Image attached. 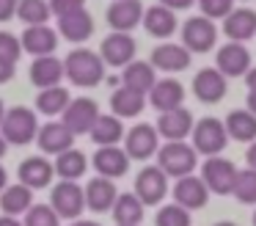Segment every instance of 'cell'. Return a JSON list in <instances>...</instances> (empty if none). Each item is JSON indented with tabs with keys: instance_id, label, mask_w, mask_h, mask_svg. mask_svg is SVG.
<instances>
[{
	"instance_id": "cell-1",
	"label": "cell",
	"mask_w": 256,
	"mask_h": 226,
	"mask_svg": "<svg viewBox=\"0 0 256 226\" xmlns=\"http://www.w3.org/2000/svg\"><path fill=\"white\" fill-rule=\"evenodd\" d=\"M64 72H66V77L74 83V86L94 88V86H100V83L105 80V61H102V55L91 53V50L78 47V50H72V53L66 55Z\"/></svg>"
},
{
	"instance_id": "cell-2",
	"label": "cell",
	"mask_w": 256,
	"mask_h": 226,
	"mask_svg": "<svg viewBox=\"0 0 256 226\" xmlns=\"http://www.w3.org/2000/svg\"><path fill=\"white\" fill-rule=\"evenodd\" d=\"M198 165V152L193 146H188L184 141H168L166 146L157 149V168L166 176H190Z\"/></svg>"
},
{
	"instance_id": "cell-3",
	"label": "cell",
	"mask_w": 256,
	"mask_h": 226,
	"mask_svg": "<svg viewBox=\"0 0 256 226\" xmlns=\"http://www.w3.org/2000/svg\"><path fill=\"white\" fill-rule=\"evenodd\" d=\"M0 132L8 143L14 146H25V143H34L36 135H39V119L30 108L25 105H17V108H8L6 116H3V124H0Z\"/></svg>"
},
{
	"instance_id": "cell-4",
	"label": "cell",
	"mask_w": 256,
	"mask_h": 226,
	"mask_svg": "<svg viewBox=\"0 0 256 226\" xmlns=\"http://www.w3.org/2000/svg\"><path fill=\"white\" fill-rule=\"evenodd\" d=\"M50 207L58 212L61 220H78L86 209V190L78 182L61 179L58 185H52V190H50Z\"/></svg>"
},
{
	"instance_id": "cell-5",
	"label": "cell",
	"mask_w": 256,
	"mask_h": 226,
	"mask_svg": "<svg viewBox=\"0 0 256 226\" xmlns=\"http://www.w3.org/2000/svg\"><path fill=\"white\" fill-rule=\"evenodd\" d=\"M190 135H193V149L198 154H206V157H218L228 143L226 124L220 119H201Z\"/></svg>"
},
{
	"instance_id": "cell-6",
	"label": "cell",
	"mask_w": 256,
	"mask_h": 226,
	"mask_svg": "<svg viewBox=\"0 0 256 226\" xmlns=\"http://www.w3.org/2000/svg\"><path fill=\"white\" fill-rule=\"evenodd\" d=\"M201 179H204L206 190L215 193V196H228L234 190V182H237V168H234L232 160L226 157H206V163L201 165Z\"/></svg>"
},
{
	"instance_id": "cell-7",
	"label": "cell",
	"mask_w": 256,
	"mask_h": 226,
	"mask_svg": "<svg viewBox=\"0 0 256 226\" xmlns=\"http://www.w3.org/2000/svg\"><path fill=\"white\" fill-rule=\"evenodd\" d=\"M160 149V132L152 124H135L132 130H127L124 135V152L130 154V160H149Z\"/></svg>"
},
{
	"instance_id": "cell-8",
	"label": "cell",
	"mask_w": 256,
	"mask_h": 226,
	"mask_svg": "<svg viewBox=\"0 0 256 226\" xmlns=\"http://www.w3.org/2000/svg\"><path fill=\"white\" fill-rule=\"evenodd\" d=\"M96 119H100V105L88 97H78L66 105V110L61 113V121L74 132V135H86L94 130Z\"/></svg>"
},
{
	"instance_id": "cell-9",
	"label": "cell",
	"mask_w": 256,
	"mask_h": 226,
	"mask_svg": "<svg viewBox=\"0 0 256 226\" xmlns=\"http://www.w3.org/2000/svg\"><path fill=\"white\" fill-rule=\"evenodd\" d=\"M168 193V176L157 165H146L135 176V196L144 201V207H154Z\"/></svg>"
},
{
	"instance_id": "cell-10",
	"label": "cell",
	"mask_w": 256,
	"mask_h": 226,
	"mask_svg": "<svg viewBox=\"0 0 256 226\" xmlns=\"http://www.w3.org/2000/svg\"><path fill=\"white\" fill-rule=\"evenodd\" d=\"M182 42L190 53H206L218 42V28L212 25L210 17H190L182 28Z\"/></svg>"
},
{
	"instance_id": "cell-11",
	"label": "cell",
	"mask_w": 256,
	"mask_h": 226,
	"mask_svg": "<svg viewBox=\"0 0 256 226\" xmlns=\"http://www.w3.org/2000/svg\"><path fill=\"white\" fill-rule=\"evenodd\" d=\"M135 39L130 33H118L113 31L110 36L102 39V47H100V55L105 61V66H127L135 61Z\"/></svg>"
},
{
	"instance_id": "cell-12",
	"label": "cell",
	"mask_w": 256,
	"mask_h": 226,
	"mask_svg": "<svg viewBox=\"0 0 256 226\" xmlns=\"http://www.w3.org/2000/svg\"><path fill=\"white\" fill-rule=\"evenodd\" d=\"M91 165L96 168V176L105 179H118L130 171V154L122 146H96Z\"/></svg>"
},
{
	"instance_id": "cell-13",
	"label": "cell",
	"mask_w": 256,
	"mask_h": 226,
	"mask_svg": "<svg viewBox=\"0 0 256 226\" xmlns=\"http://www.w3.org/2000/svg\"><path fill=\"white\" fill-rule=\"evenodd\" d=\"M36 143H39L42 154H64L66 149H72L74 143V132L69 130L64 121H47V124L39 127V135H36Z\"/></svg>"
},
{
	"instance_id": "cell-14",
	"label": "cell",
	"mask_w": 256,
	"mask_h": 226,
	"mask_svg": "<svg viewBox=\"0 0 256 226\" xmlns=\"http://www.w3.org/2000/svg\"><path fill=\"white\" fill-rule=\"evenodd\" d=\"M20 182L28 185L30 190H39V187H47L56 176V165L44 157V154H34V157H25L17 168Z\"/></svg>"
},
{
	"instance_id": "cell-15",
	"label": "cell",
	"mask_w": 256,
	"mask_h": 226,
	"mask_svg": "<svg viewBox=\"0 0 256 226\" xmlns=\"http://www.w3.org/2000/svg\"><path fill=\"white\" fill-rule=\"evenodd\" d=\"M193 94L201 99V102H210V105H215V102H220L223 97H226V75H223L220 69H201L198 75L193 77Z\"/></svg>"
},
{
	"instance_id": "cell-16",
	"label": "cell",
	"mask_w": 256,
	"mask_h": 226,
	"mask_svg": "<svg viewBox=\"0 0 256 226\" xmlns=\"http://www.w3.org/2000/svg\"><path fill=\"white\" fill-rule=\"evenodd\" d=\"M193 113H190L188 108H176V110H166V113H160V119H157V132H160V138H166V141H182V138H188L190 132H193Z\"/></svg>"
},
{
	"instance_id": "cell-17",
	"label": "cell",
	"mask_w": 256,
	"mask_h": 226,
	"mask_svg": "<svg viewBox=\"0 0 256 226\" xmlns=\"http://www.w3.org/2000/svg\"><path fill=\"white\" fill-rule=\"evenodd\" d=\"M138 22H144V3L140 0H113L108 9V25L118 33L132 31Z\"/></svg>"
},
{
	"instance_id": "cell-18",
	"label": "cell",
	"mask_w": 256,
	"mask_h": 226,
	"mask_svg": "<svg viewBox=\"0 0 256 226\" xmlns=\"http://www.w3.org/2000/svg\"><path fill=\"white\" fill-rule=\"evenodd\" d=\"M58 33H61L66 42L83 44L86 39H91V33H94V17L86 9L69 11V14L58 17Z\"/></svg>"
},
{
	"instance_id": "cell-19",
	"label": "cell",
	"mask_w": 256,
	"mask_h": 226,
	"mask_svg": "<svg viewBox=\"0 0 256 226\" xmlns=\"http://www.w3.org/2000/svg\"><path fill=\"white\" fill-rule=\"evenodd\" d=\"M66 77L64 72V61L56 58V55H39L34 58L30 64V83L36 88H52V86H61V80Z\"/></svg>"
},
{
	"instance_id": "cell-20",
	"label": "cell",
	"mask_w": 256,
	"mask_h": 226,
	"mask_svg": "<svg viewBox=\"0 0 256 226\" xmlns=\"http://www.w3.org/2000/svg\"><path fill=\"white\" fill-rule=\"evenodd\" d=\"M190 50L184 47V44H157L154 50H152V61L149 64L154 66V69L160 72H182L190 66Z\"/></svg>"
},
{
	"instance_id": "cell-21",
	"label": "cell",
	"mask_w": 256,
	"mask_h": 226,
	"mask_svg": "<svg viewBox=\"0 0 256 226\" xmlns=\"http://www.w3.org/2000/svg\"><path fill=\"white\" fill-rule=\"evenodd\" d=\"M218 69L226 77H240L248 75L250 69V53L245 50V44L240 42H228L218 50Z\"/></svg>"
},
{
	"instance_id": "cell-22",
	"label": "cell",
	"mask_w": 256,
	"mask_h": 226,
	"mask_svg": "<svg viewBox=\"0 0 256 226\" xmlns=\"http://www.w3.org/2000/svg\"><path fill=\"white\" fill-rule=\"evenodd\" d=\"M83 190H86V207L94 209V212H110L118 198V190L113 185V179H105V176L88 179V185Z\"/></svg>"
},
{
	"instance_id": "cell-23",
	"label": "cell",
	"mask_w": 256,
	"mask_h": 226,
	"mask_svg": "<svg viewBox=\"0 0 256 226\" xmlns=\"http://www.w3.org/2000/svg\"><path fill=\"white\" fill-rule=\"evenodd\" d=\"M22 50L30 53L34 58L39 55H52L58 47V31H52L50 25H30L28 31H22Z\"/></svg>"
},
{
	"instance_id": "cell-24",
	"label": "cell",
	"mask_w": 256,
	"mask_h": 226,
	"mask_svg": "<svg viewBox=\"0 0 256 226\" xmlns=\"http://www.w3.org/2000/svg\"><path fill=\"white\" fill-rule=\"evenodd\" d=\"M174 198H176L179 207L184 209H198L206 204V198H210V190H206L204 179L201 176H182V179H176V185H174Z\"/></svg>"
},
{
	"instance_id": "cell-25",
	"label": "cell",
	"mask_w": 256,
	"mask_h": 226,
	"mask_svg": "<svg viewBox=\"0 0 256 226\" xmlns=\"http://www.w3.org/2000/svg\"><path fill=\"white\" fill-rule=\"evenodd\" d=\"M154 72L157 69L149 61H132V64H127L122 72V86L130 88V91H138V94H144V97H149V91L157 83Z\"/></svg>"
},
{
	"instance_id": "cell-26",
	"label": "cell",
	"mask_w": 256,
	"mask_h": 226,
	"mask_svg": "<svg viewBox=\"0 0 256 226\" xmlns=\"http://www.w3.org/2000/svg\"><path fill=\"white\" fill-rule=\"evenodd\" d=\"M149 102L154 105V108L160 110V113L182 108V102H184V86H182L179 80H174V77L157 80V83H154V88L149 91Z\"/></svg>"
},
{
	"instance_id": "cell-27",
	"label": "cell",
	"mask_w": 256,
	"mask_h": 226,
	"mask_svg": "<svg viewBox=\"0 0 256 226\" xmlns=\"http://www.w3.org/2000/svg\"><path fill=\"white\" fill-rule=\"evenodd\" d=\"M223 33H226L232 42H248V39H254L256 33V11L250 9H237L232 11V14L223 20Z\"/></svg>"
},
{
	"instance_id": "cell-28",
	"label": "cell",
	"mask_w": 256,
	"mask_h": 226,
	"mask_svg": "<svg viewBox=\"0 0 256 226\" xmlns=\"http://www.w3.org/2000/svg\"><path fill=\"white\" fill-rule=\"evenodd\" d=\"M34 207V190H30L28 185H8L6 190L0 193V209H3V215H14V218H20V215H25L28 209Z\"/></svg>"
},
{
	"instance_id": "cell-29",
	"label": "cell",
	"mask_w": 256,
	"mask_h": 226,
	"mask_svg": "<svg viewBox=\"0 0 256 226\" xmlns=\"http://www.w3.org/2000/svg\"><path fill=\"white\" fill-rule=\"evenodd\" d=\"M91 141L96 143V146H118V141H122L127 132H124V124L118 116L113 113H100V119H96L94 130L88 132Z\"/></svg>"
},
{
	"instance_id": "cell-30",
	"label": "cell",
	"mask_w": 256,
	"mask_h": 226,
	"mask_svg": "<svg viewBox=\"0 0 256 226\" xmlns=\"http://www.w3.org/2000/svg\"><path fill=\"white\" fill-rule=\"evenodd\" d=\"M144 201H140L135 193H118L116 204H113V220L116 226H140L144 220Z\"/></svg>"
},
{
	"instance_id": "cell-31",
	"label": "cell",
	"mask_w": 256,
	"mask_h": 226,
	"mask_svg": "<svg viewBox=\"0 0 256 226\" xmlns=\"http://www.w3.org/2000/svg\"><path fill=\"white\" fill-rule=\"evenodd\" d=\"M144 25L146 31L152 33V36L157 39H168L174 31H176V14H174L171 9H166V6H152V9L144 11Z\"/></svg>"
},
{
	"instance_id": "cell-32",
	"label": "cell",
	"mask_w": 256,
	"mask_h": 226,
	"mask_svg": "<svg viewBox=\"0 0 256 226\" xmlns=\"http://www.w3.org/2000/svg\"><path fill=\"white\" fill-rule=\"evenodd\" d=\"M223 124H226L228 138H234V141H242V143L256 141V116L250 110H232Z\"/></svg>"
},
{
	"instance_id": "cell-33",
	"label": "cell",
	"mask_w": 256,
	"mask_h": 226,
	"mask_svg": "<svg viewBox=\"0 0 256 226\" xmlns=\"http://www.w3.org/2000/svg\"><path fill=\"white\" fill-rule=\"evenodd\" d=\"M56 174L61 176V179H66V182H78L80 176L88 171V157H86L80 149H66L64 154H58L56 157Z\"/></svg>"
},
{
	"instance_id": "cell-34",
	"label": "cell",
	"mask_w": 256,
	"mask_h": 226,
	"mask_svg": "<svg viewBox=\"0 0 256 226\" xmlns=\"http://www.w3.org/2000/svg\"><path fill=\"white\" fill-rule=\"evenodd\" d=\"M146 99L144 94L138 91H130V88H116V91L110 94V110L113 116H118V119H132V116H140V110H144Z\"/></svg>"
},
{
	"instance_id": "cell-35",
	"label": "cell",
	"mask_w": 256,
	"mask_h": 226,
	"mask_svg": "<svg viewBox=\"0 0 256 226\" xmlns=\"http://www.w3.org/2000/svg\"><path fill=\"white\" fill-rule=\"evenodd\" d=\"M69 102H72V94H69L64 86L42 88L39 97H36V110L44 113V116H61Z\"/></svg>"
},
{
	"instance_id": "cell-36",
	"label": "cell",
	"mask_w": 256,
	"mask_h": 226,
	"mask_svg": "<svg viewBox=\"0 0 256 226\" xmlns=\"http://www.w3.org/2000/svg\"><path fill=\"white\" fill-rule=\"evenodd\" d=\"M50 3L47 0H20L17 6V17L25 22V25H47L50 20Z\"/></svg>"
},
{
	"instance_id": "cell-37",
	"label": "cell",
	"mask_w": 256,
	"mask_h": 226,
	"mask_svg": "<svg viewBox=\"0 0 256 226\" xmlns=\"http://www.w3.org/2000/svg\"><path fill=\"white\" fill-rule=\"evenodd\" d=\"M234 198L242 204H256V171L242 168L237 171V182H234Z\"/></svg>"
},
{
	"instance_id": "cell-38",
	"label": "cell",
	"mask_w": 256,
	"mask_h": 226,
	"mask_svg": "<svg viewBox=\"0 0 256 226\" xmlns=\"http://www.w3.org/2000/svg\"><path fill=\"white\" fill-rule=\"evenodd\" d=\"M154 226H193V218H190V209L179 207V204H166L157 212Z\"/></svg>"
},
{
	"instance_id": "cell-39",
	"label": "cell",
	"mask_w": 256,
	"mask_h": 226,
	"mask_svg": "<svg viewBox=\"0 0 256 226\" xmlns=\"http://www.w3.org/2000/svg\"><path fill=\"white\" fill-rule=\"evenodd\" d=\"M25 226H61V218L58 212L50 207V204H34V207L25 212Z\"/></svg>"
},
{
	"instance_id": "cell-40",
	"label": "cell",
	"mask_w": 256,
	"mask_h": 226,
	"mask_svg": "<svg viewBox=\"0 0 256 226\" xmlns=\"http://www.w3.org/2000/svg\"><path fill=\"white\" fill-rule=\"evenodd\" d=\"M20 55H22V42H20L14 33L0 31V58H6V61H12V64H17Z\"/></svg>"
},
{
	"instance_id": "cell-41",
	"label": "cell",
	"mask_w": 256,
	"mask_h": 226,
	"mask_svg": "<svg viewBox=\"0 0 256 226\" xmlns=\"http://www.w3.org/2000/svg\"><path fill=\"white\" fill-rule=\"evenodd\" d=\"M198 6L204 11V17H210V20H218V17L226 20L232 14V0H198Z\"/></svg>"
},
{
	"instance_id": "cell-42",
	"label": "cell",
	"mask_w": 256,
	"mask_h": 226,
	"mask_svg": "<svg viewBox=\"0 0 256 226\" xmlns=\"http://www.w3.org/2000/svg\"><path fill=\"white\" fill-rule=\"evenodd\" d=\"M50 3V11L56 17H64L69 11H78V9H86V0H47Z\"/></svg>"
},
{
	"instance_id": "cell-43",
	"label": "cell",
	"mask_w": 256,
	"mask_h": 226,
	"mask_svg": "<svg viewBox=\"0 0 256 226\" xmlns=\"http://www.w3.org/2000/svg\"><path fill=\"white\" fill-rule=\"evenodd\" d=\"M20 0H0V22H8L12 17H17Z\"/></svg>"
},
{
	"instance_id": "cell-44",
	"label": "cell",
	"mask_w": 256,
	"mask_h": 226,
	"mask_svg": "<svg viewBox=\"0 0 256 226\" xmlns=\"http://www.w3.org/2000/svg\"><path fill=\"white\" fill-rule=\"evenodd\" d=\"M14 77V64L6 58H0V83H8Z\"/></svg>"
},
{
	"instance_id": "cell-45",
	"label": "cell",
	"mask_w": 256,
	"mask_h": 226,
	"mask_svg": "<svg viewBox=\"0 0 256 226\" xmlns=\"http://www.w3.org/2000/svg\"><path fill=\"white\" fill-rule=\"evenodd\" d=\"M160 6H166V9H190L193 6V0H160Z\"/></svg>"
},
{
	"instance_id": "cell-46",
	"label": "cell",
	"mask_w": 256,
	"mask_h": 226,
	"mask_svg": "<svg viewBox=\"0 0 256 226\" xmlns=\"http://www.w3.org/2000/svg\"><path fill=\"white\" fill-rule=\"evenodd\" d=\"M245 160H248V168L256 171V141L248 146V152H245Z\"/></svg>"
},
{
	"instance_id": "cell-47",
	"label": "cell",
	"mask_w": 256,
	"mask_h": 226,
	"mask_svg": "<svg viewBox=\"0 0 256 226\" xmlns=\"http://www.w3.org/2000/svg\"><path fill=\"white\" fill-rule=\"evenodd\" d=\"M0 226H25V223L14 215H0Z\"/></svg>"
},
{
	"instance_id": "cell-48",
	"label": "cell",
	"mask_w": 256,
	"mask_h": 226,
	"mask_svg": "<svg viewBox=\"0 0 256 226\" xmlns=\"http://www.w3.org/2000/svg\"><path fill=\"white\" fill-rule=\"evenodd\" d=\"M245 83H248V91H256V66H254V69H248Z\"/></svg>"
},
{
	"instance_id": "cell-49",
	"label": "cell",
	"mask_w": 256,
	"mask_h": 226,
	"mask_svg": "<svg viewBox=\"0 0 256 226\" xmlns=\"http://www.w3.org/2000/svg\"><path fill=\"white\" fill-rule=\"evenodd\" d=\"M6 187H8V174H6V168L0 165V193L6 190Z\"/></svg>"
},
{
	"instance_id": "cell-50",
	"label": "cell",
	"mask_w": 256,
	"mask_h": 226,
	"mask_svg": "<svg viewBox=\"0 0 256 226\" xmlns=\"http://www.w3.org/2000/svg\"><path fill=\"white\" fill-rule=\"evenodd\" d=\"M248 110L256 116V91H248Z\"/></svg>"
},
{
	"instance_id": "cell-51",
	"label": "cell",
	"mask_w": 256,
	"mask_h": 226,
	"mask_svg": "<svg viewBox=\"0 0 256 226\" xmlns=\"http://www.w3.org/2000/svg\"><path fill=\"white\" fill-rule=\"evenodd\" d=\"M69 226H100L96 220H83V218H78V220H72Z\"/></svg>"
},
{
	"instance_id": "cell-52",
	"label": "cell",
	"mask_w": 256,
	"mask_h": 226,
	"mask_svg": "<svg viewBox=\"0 0 256 226\" xmlns=\"http://www.w3.org/2000/svg\"><path fill=\"white\" fill-rule=\"evenodd\" d=\"M6 149H8V141L3 138V132H0V160H3V154H6Z\"/></svg>"
},
{
	"instance_id": "cell-53",
	"label": "cell",
	"mask_w": 256,
	"mask_h": 226,
	"mask_svg": "<svg viewBox=\"0 0 256 226\" xmlns=\"http://www.w3.org/2000/svg\"><path fill=\"white\" fill-rule=\"evenodd\" d=\"M3 116H6V105H3V99H0V124H3Z\"/></svg>"
},
{
	"instance_id": "cell-54",
	"label": "cell",
	"mask_w": 256,
	"mask_h": 226,
	"mask_svg": "<svg viewBox=\"0 0 256 226\" xmlns=\"http://www.w3.org/2000/svg\"><path fill=\"white\" fill-rule=\"evenodd\" d=\"M212 226H237V223H232V220H218V223H212Z\"/></svg>"
},
{
	"instance_id": "cell-55",
	"label": "cell",
	"mask_w": 256,
	"mask_h": 226,
	"mask_svg": "<svg viewBox=\"0 0 256 226\" xmlns=\"http://www.w3.org/2000/svg\"><path fill=\"white\" fill-rule=\"evenodd\" d=\"M254 226H256V209H254Z\"/></svg>"
}]
</instances>
